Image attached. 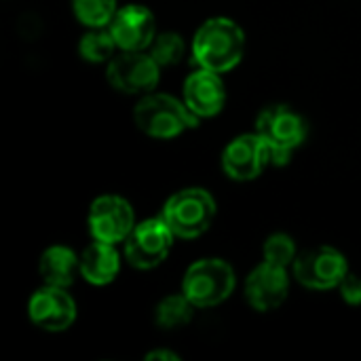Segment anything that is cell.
Returning a JSON list of instances; mask_svg holds the SVG:
<instances>
[{
  "label": "cell",
  "instance_id": "1",
  "mask_svg": "<svg viewBox=\"0 0 361 361\" xmlns=\"http://www.w3.org/2000/svg\"><path fill=\"white\" fill-rule=\"evenodd\" d=\"M245 51V34L228 17L207 19L192 38V57L199 68L214 70L218 74L233 70Z\"/></svg>",
  "mask_w": 361,
  "mask_h": 361
},
{
  "label": "cell",
  "instance_id": "2",
  "mask_svg": "<svg viewBox=\"0 0 361 361\" xmlns=\"http://www.w3.org/2000/svg\"><path fill=\"white\" fill-rule=\"evenodd\" d=\"M133 121L146 135L171 140L184 133L188 127H195L199 116H195L184 102L171 95L146 93L133 110Z\"/></svg>",
  "mask_w": 361,
  "mask_h": 361
},
{
  "label": "cell",
  "instance_id": "3",
  "mask_svg": "<svg viewBox=\"0 0 361 361\" xmlns=\"http://www.w3.org/2000/svg\"><path fill=\"white\" fill-rule=\"evenodd\" d=\"M256 133L264 140L271 163L286 165L292 159V152L305 142L307 123L288 106H269L256 121Z\"/></svg>",
  "mask_w": 361,
  "mask_h": 361
},
{
  "label": "cell",
  "instance_id": "4",
  "mask_svg": "<svg viewBox=\"0 0 361 361\" xmlns=\"http://www.w3.org/2000/svg\"><path fill=\"white\" fill-rule=\"evenodd\" d=\"M161 218L176 237L197 239L212 226L216 218V201L203 188H184L165 203Z\"/></svg>",
  "mask_w": 361,
  "mask_h": 361
},
{
  "label": "cell",
  "instance_id": "5",
  "mask_svg": "<svg viewBox=\"0 0 361 361\" xmlns=\"http://www.w3.org/2000/svg\"><path fill=\"white\" fill-rule=\"evenodd\" d=\"M235 290V271L220 258H205L188 267L182 292L197 309H209L224 302Z\"/></svg>",
  "mask_w": 361,
  "mask_h": 361
},
{
  "label": "cell",
  "instance_id": "6",
  "mask_svg": "<svg viewBox=\"0 0 361 361\" xmlns=\"http://www.w3.org/2000/svg\"><path fill=\"white\" fill-rule=\"evenodd\" d=\"M108 82L127 95L152 93L161 78V66L146 51H123L108 61Z\"/></svg>",
  "mask_w": 361,
  "mask_h": 361
},
{
  "label": "cell",
  "instance_id": "7",
  "mask_svg": "<svg viewBox=\"0 0 361 361\" xmlns=\"http://www.w3.org/2000/svg\"><path fill=\"white\" fill-rule=\"evenodd\" d=\"M173 233L163 218H150L133 226L125 239V258L131 267L148 271L159 267L173 243Z\"/></svg>",
  "mask_w": 361,
  "mask_h": 361
},
{
  "label": "cell",
  "instance_id": "8",
  "mask_svg": "<svg viewBox=\"0 0 361 361\" xmlns=\"http://www.w3.org/2000/svg\"><path fill=\"white\" fill-rule=\"evenodd\" d=\"M349 264L347 258L328 245L315 247L305 252L294 262L296 279L309 290H332L338 288L341 281L347 277Z\"/></svg>",
  "mask_w": 361,
  "mask_h": 361
},
{
  "label": "cell",
  "instance_id": "9",
  "mask_svg": "<svg viewBox=\"0 0 361 361\" xmlns=\"http://www.w3.org/2000/svg\"><path fill=\"white\" fill-rule=\"evenodd\" d=\"M135 226V216L123 197L104 195L91 203L89 209V231L95 241L104 243H125Z\"/></svg>",
  "mask_w": 361,
  "mask_h": 361
},
{
  "label": "cell",
  "instance_id": "10",
  "mask_svg": "<svg viewBox=\"0 0 361 361\" xmlns=\"http://www.w3.org/2000/svg\"><path fill=\"white\" fill-rule=\"evenodd\" d=\"M30 322L44 332H66L76 319V302L66 288L44 286L27 302Z\"/></svg>",
  "mask_w": 361,
  "mask_h": 361
},
{
  "label": "cell",
  "instance_id": "11",
  "mask_svg": "<svg viewBox=\"0 0 361 361\" xmlns=\"http://www.w3.org/2000/svg\"><path fill=\"white\" fill-rule=\"evenodd\" d=\"M271 163V152L258 133H243L235 137L222 154V169L231 180H256Z\"/></svg>",
  "mask_w": 361,
  "mask_h": 361
},
{
  "label": "cell",
  "instance_id": "12",
  "mask_svg": "<svg viewBox=\"0 0 361 361\" xmlns=\"http://www.w3.org/2000/svg\"><path fill=\"white\" fill-rule=\"evenodd\" d=\"M288 292H290L288 269L271 262H262L245 279V298L250 307L260 313L279 309L288 300Z\"/></svg>",
  "mask_w": 361,
  "mask_h": 361
},
{
  "label": "cell",
  "instance_id": "13",
  "mask_svg": "<svg viewBox=\"0 0 361 361\" xmlns=\"http://www.w3.org/2000/svg\"><path fill=\"white\" fill-rule=\"evenodd\" d=\"M108 27L121 51H146L157 36L154 15L144 4H127L118 8Z\"/></svg>",
  "mask_w": 361,
  "mask_h": 361
},
{
  "label": "cell",
  "instance_id": "14",
  "mask_svg": "<svg viewBox=\"0 0 361 361\" xmlns=\"http://www.w3.org/2000/svg\"><path fill=\"white\" fill-rule=\"evenodd\" d=\"M184 104L199 118H209L222 112L226 102V87L218 72L199 68L184 82Z\"/></svg>",
  "mask_w": 361,
  "mask_h": 361
},
{
  "label": "cell",
  "instance_id": "15",
  "mask_svg": "<svg viewBox=\"0 0 361 361\" xmlns=\"http://www.w3.org/2000/svg\"><path fill=\"white\" fill-rule=\"evenodd\" d=\"M121 271V258L114 243L93 241L80 254V275L93 286H108Z\"/></svg>",
  "mask_w": 361,
  "mask_h": 361
},
{
  "label": "cell",
  "instance_id": "16",
  "mask_svg": "<svg viewBox=\"0 0 361 361\" xmlns=\"http://www.w3.org/2000/svg\"><path fill=\"white\" fill-rule=\"evenodd\" d=\"M38 271L44 286L68 288L74 283L76 273H80V256H76L66 245H51L42 252Z\"/></svg>",
  "mask_w": 361,
  "mask_h": 361
},
{
  "label": "cell",
  "instance_id": "17",
  "mask_svg": "<svg viewBox=\"0 0 361 361\" xmlns=\"http://www.w3.org/2000/svg\"><path fill=\"white\" fill-rule=\"evenodd\" d=\"M195 305L188 300V296L182 294H171L167 298H163L157 307V324L163 330H178L184 328L186 324L192 322L195 315Z\"/></svg>",
  "mask_w": 361,
  "mask_h": 361
},
{
  "label": "cell",
  "instance_id": "18",
  "mask_svg": "<svg viewBox=\"0 0 361 361\" xmlns=\"http://www.w3.org/2000/svg\"><path fill=\"white\" fill-rule=\"evenodd\" d=\"M116 40L110 32V27H91L78 42V53L85 61L91 63H104L114 57Z\"/></svg>",
  "mask_w": 361,
  "mask_h": 361
},
{
  "label": "cell",
  "instance_id": "19",
  "mask_svg": "<svg viewBox=\"0 0 361 361\" xmlns=\"http://www.w3.org/2000/svg\"><path fill=\"white\" fill-rule=\"evenodd\" d=\"M72 8L87 27H108L118 11L116 0H72Z\"/></svg>",
  "mask_w": 361,
  "mask_h": 361
},
{
  "label": "cell",
  "instance_id": "20",
  "mask_svg": "<svg viewBox=\"0 0 361 361\" xmlns=\"http://www.w3.org/2000/svg\"><path fill=\"white\" fill-rule=\"evenodd\" d=\"M184 51H186L184 38L180 34H176V32H161V34H157L152 44L148 47V53L154 57V61L161 68H169V66L180 63L182 57H184Z\"/></svg>",
  "mask_w": 361,
  "mask_h": 361
},
{
  "label": "cell",
  "instance_id": "21",
  "mask_svg": "<svg viewBox=\"0 0 361 361\" xmlns=\"http://www.w3.org/2000/svg\"><path fill=\"white\" fill-rule=\"evenodd\" d=\"M262 252H264V262H271V264H277V267H283V269L294 264L296 258H298L294 239L290 235H283V233H277V235L269 237Z\"/></svg>",
  "mask_w": 361,
  "mask_h": 361
},
{
  "label": "cell",
  "instance_id": "22",
  "mask_svg": "<svg viewBox=\"0 0 361 361\" xmlns=\"http://www.w3.org/2000/svg\"><path fill=\"white\" fill-rule=\"evenodd\" d=\"M338 290H341V296L345 298V302H349V305H353V307L361 305V277L360 275H355V273H347V277L341 281Z\"/></svg>",
  "mask_w": 361,
  "mask_h": 361
},
{
  "label": "cell",
  "instance_id": "23",
  "mask_svg": "<svg viewBox=\"0 0 361 361\" xmlns=\"http://www.w3.org/2000/svg\"><path fill=\"white\" fill-rule=\"evenodd\" d=\"M146 360L148 361H180V357L173 353V351H165V349H157V351H150L148 355H146Z\"/></svg>",
  "mask_w": 361,
  "mask_h": 361
}]
</instances>
